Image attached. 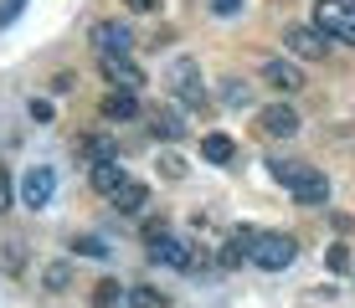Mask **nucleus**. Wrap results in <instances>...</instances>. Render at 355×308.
Here are the masks:
<instances>
[{"label":"nucleus","mask_w":355,"mask_h":308,"mask_svg":"<svg viewBox=\"0 0 355 308\" xmlns=\"http://www.w3.org/2000/svg\"><path fill=\"white\" fill-rule=\"evenodd\" d=\"M0 211H10V175L0 170Z\"/></svg>","instance_id":"nucleus-28"},{"label":"nucleus","mask_w":355,"mask_h":308,"mask_svg":"<svg viewBox=\"0 0 355 308\" xmlns=\"http://www.w3.org/2000/svg\"><path fill=\"white\" fill-rule=\"evenodd\" d=\"M52 195H57V175L46 165H31L26 180H21V206H26V211H46Z\"/></svg>","instance_id":"nucleus-4"},{"label":"nucleus","mask_w":355,"mask_h":308,"mask_svg":"<svg viewBox=\"0 0 355 308\" xmlns=\"http://www.w3.org/2000/svg\"><path fill=\"white\" fill-rule=\"evenodd\" d=\"M150 257H155V262H165V267H180V273H191V267H196V252L180 237H170V231H160V237L150 242Z\"/></svg>","instance_id":"nucleus-7"},{"label":"nucleus","mask_w":355,"mask_h":308,"mask_svg":"<svg viewBox=\"0 0 355 308\" xmlns=\"http://www.w3.org/2000/svg\"><path fill=\"white\" fill-rule=\"evenodd\" d=\"M248 257L263 267V273H284L293 257H299V242H293V237H278V231H258V242H252Z\"/></svg>","instance_id":"nucleus-3"},{"label":"nucleus","mask_w":355,"mask_h":308,"mask_svg":"<svg viewBox=\"0 0 355 308\" xmlns=\"http://www.w3.org/2000/svg\"><path fill=\"white\" fill-rule=\"evenodd\" d=\"M175 93H180V103H186V108H206V93L196 88V82H186V88H175Z\"/></svg>","instance_id":"nucleus-23"},{"label":"nucleus","mask_w":355,"mask_h":308,"mask_svg":"<svg viewBox=\"0 0 355 308\" xmlns=\"http://www.w3.org/2000/svg\"><path fill=\"white\" fill-rule=\"evenodd\" d=\"M170 82H175V88H186V82H196V62H191V57H180L175 67H170Z\"/></svg>","instance_id":"nucleus-22"},{"label":"nucleus","mask_w":355,"mask_h":308,"mask_svg":"<svg viewBox=\"0 0 355 308\" xmlns=\"http://www.w3.org/2000/svg\"><path fill=\"white\" fill-rule=\"evenodd\" d=\"M258 123H263V134H268V139H293V134H299V114H293L288 103L263 108V114H258Z\"/></svg>","instance_id":"nucleus-9"},{"label":"nucleus","mask_w":355,"mask_h":308,"mask_svg":"<svg viewBox=\"0 0 355 308\" xmlns=\"http://www.w3.org/2000/svg\"><path fill=\"white\" fill-rule=\"evenodd\" d=\"M93 46H98V57H129L134 36H129L124 21H98L93 26Z\"/></svg>","instance_id":"nucleus-6"},{"label":"nucleus","mask_w":355,"mask_h":308,"mask_svg":"<svg viewBox=\"0 0 355 308\" xmlns=\"http://www.w3.org/2000/svg\"><path fill=\"white\" fill-rule=\"evenodd\" d=\"M78 154L88 159V165H108V159H119V144L108 139V134H88V139H78Z\"/></svg>","instance_id":"nucleus-12"},{"label":"nucleus","mask_w":355,"mask_h":308,"mask_svg":"<svg viewBox=\"0 0 355 308\" xmlns=\"http://www.w3.org/2000/svg\"><path fill=\"white\" fill-rule=\"evenodd\" d=\"M155 134H160V139H180V134H186V123H180L175 108H155Z\"/></svg>","instance_id":"nucleus-16"},{"label":"nucleus","mask_w":355,"mask_h":308,"mask_svg":"<svg viewBox=\"0 0 355 308\" xmlns=\"http://www.w3.org/2000/svg\"><path fill=\"white\" fill-rule=\"evenodd\" d=\"M211 10H216V16H237L242 0H211Z\"/></svg>","instance_id":"nucleus-27"},{"label":"nucleus","mask_w":355,"mask_h":308,"mask_svg":"<svg viewBox=\"0 0 355 308\" xmlns=\"http://www.w3.org/2000/svg\"><path fill=\"white\" fill-rule=\"evenodd\" d=\"M134 114H139L134 93H108V98H103V118H134Z\"/></svg>","instance_id":"nucleus-15"},{"label":"nucleus","mask_w":355,"mask_h":308,"mask_svg":"<svg viewBox=\"0 0 355 308\" xmlns=\"http://www.w3.org/2000/svg\"><path fill=\"white\" fill-rule=\"evenodd\" d=\"M129 308H170L160 288H129Z\"/></svg>","instance_id":"nucleus-18"},{"label":"nucleus","mask_w":355,"mask_h":308,"mask_svg":"<svg viewBox=\"0 0 355 308\" xmlns=\"http://www.w3.org/2000/svg\"><path fill=\"white\" fill-rule=\"evenodd\" d=\"M114 206H119V216H139L144 206H150V185H139V180H129L124 190L114 195Z\"/></svg>","instance_id":"nucleus-13"},{"label":"nucleus","mask_w":355,"mask_h":308,"mask_svg":"<svg viewBox=\"0 0 355 308\" xmlns=\"http://www.w3.org/2000/svg\"><path fill=\"white\" fill-rule=\"evenodd\" d=\"M314 26H320L329 42L355 46V0H314Z\"/></svg>","instance_id":"nucleus-2"},{"label":"nucleus","mask_w":355,"mask_h":308,"mask_svg":"<svg viewBox=\"0 0 355 308\" xmlns=\"http://www.w3.org/2000/svg\"><path fill=\"white\" fill-rule=\"evenodd\" d=\"M31 118L36 123H52V103H46V98H31Z\"/></svg>","instance_id":"nucleus-26"},{"label":"nucleus","mask_w":355,"mask_h":308,"mask_svg":"<svg viewBox=\"0 0 355 308\" xmlns=\"http://www.w3.org/2000/svg\"><path fill=\"white\" fill-rule=\"evenodd\" d=\"M263 82H268V88H278V93H299V88H304V72L293 67V62H268V67H263Z\"/></svg>","instance_id":"nucleus-11"},{"label":"nucleus","mask_w":355,"mask_h":308,"mask_svg":"<svg viewBox=\"0 0 355 308\" xmlns=\"http://www.w3.org/2000/svg\"><path fill=\"white\" fill-rule=\"evenodd\" d=\"M93 303H98V308H119V282H114V278H103V282L93 288Z\"/></svg>","instance_id":"nucleus-21"},{"label":"nucleus","mask_w":355,"mask_h":308,"mask_svg":"<svg viewBox=\"0 0 355 308\" xmlns=\"http://www.w3.org/2000/svg\"><path fill=\"white\" fill-rule=\"evenodd\" d=\"M98 62H103V78L114 82V93H139L144 88V72L129 57H98Z\"/></svg>","instance_id":"nucleus-8"},{"label":"nucleus","mask_w":355,"mask_h":308,"mask_svg":"<svg viewBox=\"0 0 355 308\" xmlns=\"http://www.w3.org/2000/svg\"><path fill=\"white\" fill-rule=\"evenodd\" d=\"M88 180H93V190H98V195H108V201H114V195L129 185V170L119 165V159H108V165H93V175H88Z\"/></svg>","instance_id":"nucleus-10"},{"label":"nucleus","mask_w":355,"mask_h":308,"mask_svg":"<svg viewBox=\"0 0 355 308\" xmlns=\"http://www.w3.org/2000/svg\"><path fill=\"white\" fill-rule=\"evenodd\" d=\"M201 159L206 165H232V159H237V144H232L227 134H206L201 139Z\"/></svg>","instance_id":"nucleus-14"},{"label":"nucleus","mask_w":355,"mask_h":308,"mask_svg":"<svg viewBox=\"0 0 355 308\" xmlns=\"http://www.w3.org/2000/svg\"><path fill=\"white\" fill-rule=\"evenodd\" d=\"M72 246H78V252H83V257H108V246H103V242H98V237H78V242H72Z\"/></svg>","instance_id":"nucleus-24"},{"label":"nucleus","mask_w":355,"mask_h":308,"mask_svg":"<svg viewBox=\"0 0 355 308\" xmlns=\"http://www.w3.org/2000/svg\"><path fill=\"white\" fill-rule=\"evenodd\" d=\"M0 267H6V273H26V252H21V242H0Z\"/></svg>","instance_id":"nucleus-19"},{"label":"nucleus","mask_w":355,"mask_h":308,"mask_svg":"<svg viewBox=\"0 0 355 308\" xmlns=\"http://www.w3.org/2000/svg\"><path fill=\"white\" fill-rule=\"evenodd\" d=\"M222 103H227V108H248V103H252V88H248V82H237V78H232L227 88H222Z\"/></svg>","instance_id":"nucleus-20"},{"label":"nucleus","mask_w":355,"mask_h":308,"mask_svg":"<svg viewBox=\"0 0 355 308\" xmlns=\"http://www.w3.org/2000/svg\"><path fill=\"white\" fill-rule=\"evenodd\" d=\"M284 46H288L293 57H304V62H324L329 36H324L320 26H288V31H284Z\"/></svg>","instance_id":"nucleus-5"},{"label":"nucleus","mask_w":355,"mask_h":308,"mask_svg":"<svg viewBox=\"0 0 355 308\" xmlns=\"http://www.w3.org/2000/svg\"><path fill=\"white\" fill-rule=\"evenodd\" d=\"M129 10H160V0H129Z\"/></svg>","instance_id":"nucleus-29"},{"label":"nucleus","mask_w":355,"mask_h":308,"mask_svg":"<svg viewBox=\"0 0 355 308\" xmlns=\"http://www.w3.org/2000/svg\"><path fill=\"white\" fill-rule=\"evenodd\" d=\"M42 288H46V293H67V288H72V267H67V262H52V267L42 273Z\"/></svg>","instance_id":"nucleus-17"},{"label":"nucleus","mask_w":355,"mask_h":308,"mask_svg":"<svg viewBox=\"0 0 355 308\" xmlns=\"http://www.w3.org/2000/svg\"><path fill=\"white\" fill-rule=\"evenodd\" d=\"M329 267H335V273H345V267H355L350 246H329Z\"/></svg>","instance_id":"nucleus-25"},{"label":"nucleus","mask_w":355,"mask_h":308,"mask_svg":"<svg viewBox=\"0 0 355 308\" xmlns=\"http://www.w3.org/2000/svg\"><path fill=\"white\" fill-rule=\"evenodd\" d=\"M268 170H273L278 185H288V195H293L299 206H324V201H329V180H324L314 165H304V159H273Z\"/></svg>","instance_id":"nucleus-1"}]
</instances>
